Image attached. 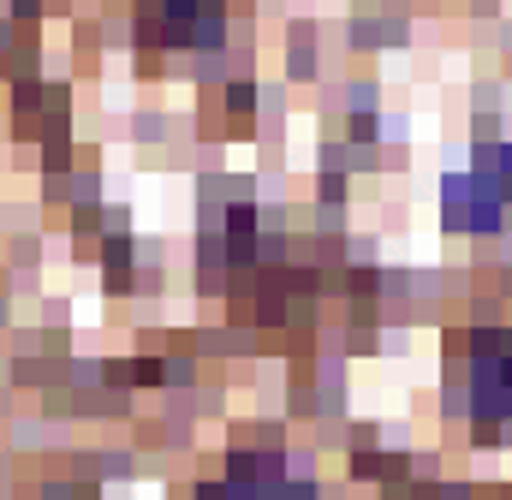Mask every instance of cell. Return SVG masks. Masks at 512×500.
Returning a JSON list of instances; mask_svg holds the SVG:
<instances>
[{
    "instance_id": "6da1fadb",
    "label": "cell",
    "mask_w": 512,
    "mask_h": 500,
    "mask_svg": "<svg viewBox=\"0 0 512 500\" xmlns=\"http://www.w3.org/2000/svg\"><path fill=\"white\" fill-rule=\"evenodd\" d=\"M215 102H221L227 120H256V114H262V84H256V72H233V78L215 90Z\"/></svg>"
},
{
    "instance_id": "7a4b0ae2",
    "label": "cell",
    "mask_w": 512,
    "mask_h": 500,
    "mask_svg": "<svg viewBox=\"0 0 512 500\" xmlns=\"http://www.w3.org/2000/svg\"><path fill=\"white\" fill-rule=\"evenodd\" d=\"M173 131H179V120H173L167 108H137V114L126 120V137L137 143V149H161Z\"/></svg>"
},
{
    "instance_id": "3957f363",
    "label": "cell",
    "mask_w": 512,
    "mask_h": 500,
    "mask_svg": "<svg viewBox=\"0 0 512 500\" xmlns=\"http://www.w3.org/2000/svg\"><path fill=\"white\" fill-rule=\"evenodd\" d=\"M280 78L286 84H322V42H286Z\"/></svg>"
},
{
    "instance_id": "277c9868",
    "label": "cell",
    "mask_w": 512,
    "mask_h": 500,
    "mask_svg": "<svg viewBox=\"0 0 512 500\" xmlns=\"http://www.w3.org/2000/svg\"><path fill=\"white\" fill-rule=\"evenodd\" d=\"M42 245H48V239H42L36 227H30V233H12L6 250H0V268H6V274H36V268H42V256H48Z\"/></svg>"
},
{
    "instance_id": "5b68a950",
    "label": "cell",
    "mask_w": 512,
    "mask_h": 500,
    "mask_svg": "<svg viewBox=\"0 0 512 500\" xmlns=\"http://www.w3.org/2000/svg\"><path fill=\"white\" fill-rule=\"evenodd\" d=\"M96 477H102V483H131V477H143V453H137V447H96Z\"/></svg>"
},
{
    "instance_id": "8992f818",
    "label": "cell",
    "mask_w": 512,
    "mask_h": 500,
    "mask_svg": "<svg viewBox=\"0 0 512 500\" xmlns=\"http://www.w3.org/2000/svg\"><path fill=\"white\" fill-rule=\"evenodd\" d=\"M340 114H382V84L376 78H346L340 84Z\"/></svg>"
},
{
    "instance_id": "52a82bcc",
    "label": "cell",
    "mask_w": 512,
    "mask_h": 500,
    "mask_svg": "<svg viewBox=\"0 0 512 500\" xmlns=\"http://www.w3.org/2000/svg\"><path fill=\"white\" fill-rule=\"evenodd\" d=\"M167 370H161V352H131V393H161Z\"/></svg>"
},
{
    "instance_id": "ba28073f",
    "label": "cell",
    "mask_w": 512,
    "mask_h": 500,
    "mask_svg": "<svg viewBox=\"0 0 512 500\" xmlns=\"http://www.w3.org/2000/svg\"><path fill=\"white\" fill-rule=\"evenodd\" d=\"M382 114H346V120H340V137L358 143V149H382Z\"/></svg>"
},
{
    "instance_id": "9c48e42d",
    "label": "cell",
    "mask_w": 512,
    "mask_h": 500,
    "mask_svg": "<svg viewBox=\"0 0 512 500\" xmlns=\"http://www.w3.org/2000/svg\"><path fill=\"white\" fill-rule=\"evenodd\" d=\"M316 209H352V173H316Z\"/></svg>"
},
{
    "instance_id": "30bf717a",
    "label": "cell",
    "mask_w": 512,
    "mask_h": 500,
    "mask_svg": "<svg viewBox=\"0 0 512 500\" xmlns=\"http://www.w3.org/2000/svg\"><path fill=\"white\" fill-rule=\"evenodd\" d=\"M66 387H72V393H96V387H102V358L72 352V358H66Z\"/></svg>"
},
{
    "instance_id": "8fae6325",
    "label": "cell",
    "mask_w": 512,
    "mask_h": 500,
    "mask_svg": "<svg viewBox=\"0 0 512 500\" xmlns=\"http://www.w3.org/2000/svg\"><path fill=\"white\" fill-rule=\"evenodd\" d=\"M6 435H12V441H6L12 453H36V447H42V435H48V423H42V417H12V423H6Z\"/></svg>"
},
{
    "instance_id": "7c38bea8",
    "label": "cell",
    "mask_w": 512,
    "mask_h": 500,
    "mask_svg": "<svg viewBox=\"0 0 512 500\" xmlns=\"http://www.w3.org/2000/svg\"><path fill=\"white\" fill-rule=\"evenodd\" d=\"M42 209L66 215L72 209V173H42Z\"/></svg>"
},
{
    "instance_id": "4fadbf2b",
    "label": "cell",
    "mask_w": 512,
    "mask_h": 500,
    "mask_svg": "<svg viewBox=\"0 0 512 500\" xmlns=\"http://www.w3.org/2000/svg\"><path fill=\"white\" fill-rule=\"evenodd\" d=\"M6 18L18 30H42L48 24V0H6Z\"/></svg>"
},
{
    "instance_id": "5bb4252c",
    "label": "cell",
    "mask_w": 512,
    "mask_h": 500,
    "mask_svg": "<svg viewBox=\"0 0 512 500\" xmlns=\"http://www.w3.org/2000/svg\"><path fill=\"white\" fill-rule=\"evenodd\" d=\"M429 500H483V495H477L471 477H435L429 483Z\"/></svg>"
},
{
    "instance_id": "9a60e30c",
    "label": "cell",
    "mask_w": 512,
    "mask_h": 500,
    "mask_svg": "<svg viewBox=\"0 0 512 500\" xmlns=\"http://www.w3.org/2000/svg\"><path fill=\"white\" fill-rule=\"evenodd\" d=\"M42 328H72V298L66 292H48L42 298Z\"/></svg>"
},
{
    "instance_id": "2e32d148",
    "label": "cell",
    "mask_w": 512,
    "mask_h": 500,
    "mask_svg": "<svg viewBox=\"0 0 512 500\" xmlns=\"http://www.w3.org/2000/svg\"><path fill=\"white\" fill-rule=\"evenodd\" d=\"M102 233H131V203H108L102 209Z\"/></svg>"
},
{
    "instance_id": "e0dca14e",
    "label": "cell",
    "mask_w": 512,
    "mask_h": 500,
    "mask_svg": "<svg viewBox=\"0 0 512 500\" xmlns=\"http://www.w3.org/2000/svg\"><path fill=\"white\" fill-rule=\"evenodd\" d=\"M18 42H24V30H18V24H12L6 12H0V66H6L12 54H18Z\"/></svg>"
},
{
    "instance_id": "ac0fdd59",
    "label": "cell",
    "mask_w": 512,
    "mask_h": 500,
    "mask_svg": "<svg viewBox=\"0 0 512 500\" xmlns=\"http://www.w3.org/2000/svg\"><path fill=\"white\" fill-rule=\"evenodd\" d=\"M18 310H12V286H6V268H0V334H12Z\"/></svg>"
},
{
    "instance_id": "d6986e66",
    "label": "cell",
    "mask_w": 512,
    "mask_h": 500,
    "mask_svg": "<svg viewBox=\"0 0 512 500\" xmlns=\"http://www.w3.org/2000/svg\"><path fill=\"white\" fill-rule=\"evenodd\" d=\"M471 96H477V108H495V102H501V84H489V78H483Z\"/></svg>"
},
{
    "instance_id": "ffe728a7",
    "label": "cell",
    "mask_w": 512,
    "mask_h": 500,
    "mask_svg": "<svg viewBox=\"0 0 512 500\" xmlns=\"http://www.w3.org/2000/svg\"><path fill=\"white\" fill-rule=\"evenodd\" d=\"M197 495V483H167V500H191Z\"/></svg>"
}]
</instances>
